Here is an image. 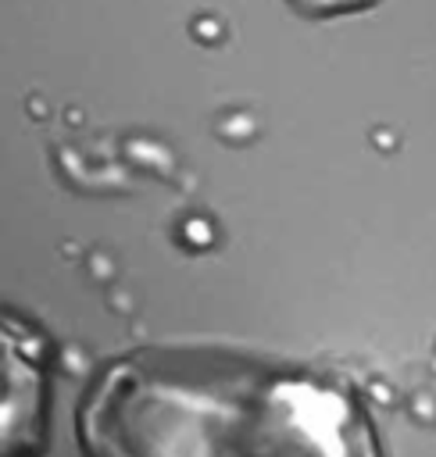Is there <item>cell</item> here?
<instances>
[{"label":"cell","mask_w":436,"mask_h":457,"mask_svg":"<svg viewBox=\"0 0 436 457\" xmlns=\"http://www.w3.org/2000/svg\"><path fill=\"white\" fill-rule=\"evenodd\" d=\"M300 11L307 14H336V11H354V7H368L372 0H293Z\"/></svg>","instance_id":"2"},{"label":"cell","mask_w":436,"mask_h":457,"mask_svg":"<svg viewBox=\"0 0 436 457\" xmlns=\"http://www.w3.org/2000/svg\"><path fill=\"white\" fill-rule=\"evenodd\" d=\"M79 428L93 457H382L340 386L225 353H136L104 371Z\"/></svg>","instance_id":"1"}]
</instances>
